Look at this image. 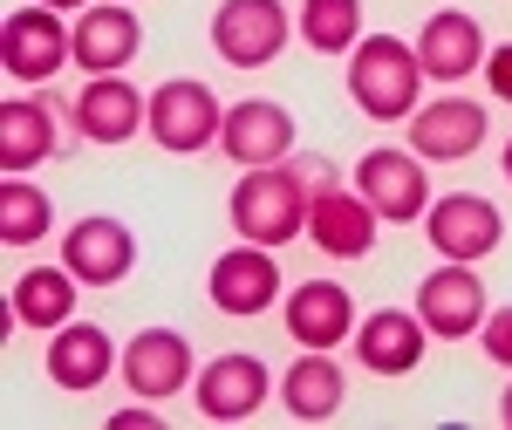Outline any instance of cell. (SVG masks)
Here are the masks:
<instances>
[{
	"mask_svg": "<svg viewBox=\"0 0 512 430\" xmlns=\"http://www.w3.org/2000/svg\"><path fill=\"white\" fill-rule=\"evenodd\" d=\"M417 82H424V62H417V48H403L396 35L355 41V55H349V96L362 103V117L403 123L410 110H417Z\"/></svg>",
	"mask_w": 512,
	"mask_h": 430,
	"instance_id": "6da1fadb",
	"label": "cell"
},
{
	"mask_svg": "<svg viewBox=\"0 0 512 430\" xmlns=\"http://www.w3.org/2000/svg\"><path fill=\"white\" fill-rule=\"evenodd\" d=\"M308 205H315V198L301 192V178H294L287 157H280V164H260V171L239 178L233 226H239V239H253V246H287L294 233H308Z\"/></svg>",
	"mask_w": 512,
	"mask_h": 430,
	"instance_id": "7a4b0ae2",
	"label": "cell"
},
{
	"mask_svg": "<svg viewBox=\"0 0 512 430\" xmlns=\"http://www.w3.org/2000/svg\"><path fill=\"white\" fill-rule=\"evenodd\" d=\"M151 137H158L164 151H205V144H219V130H226V110H219V96L205 89V82H158L151 89V123H144Z\"/></svg>",
	"mask_w": 512,
	"mask_h": 430,
	"instance_id": "3957f363",
	"label": "cell"
},
{
	"mask_svg": "<svg viewBox=\"0 0 512 430\" xmlns=\"http://www.w3.org/2000/svg\"><path fill=\"white\" fill-rule=\"evenodd\" d=\"M212 48L233 69H267L287 48V7L280 0H219L212 14Z\"/></svg>",
	"mask_w": 512,
	"mask_h": 430,
	"instance_id": "277c9868",
	"label": "cell"
},
{
	"mask_svg": "<svg viewBox=\"0 0 512 430\" xmlns=\"http://www.w3.org/2000/svg\"><path fill=\"white\" fill-rule=\"evenodd\" d=\"M69 28L55 7H14L7 28H0V69L14 82H48L62 62H69Z\"/></svg>",
	"mask_w": 512,
	"mask_h": 430,
	"instance_id": "5b68a950",
	"label": "cell"
},
{
	"mask_svg": "<svg viewBox=\"0 0 512 430\" xmlns=\"http://www.w3.org/2000/svg\"><path fill=\"white\" fill-rule=\"evenodd\" d=\"M417 321L444 335V342H458V335H478V321H485V280L472 274V260H444L424 287H417Z\"/></svg>",
	"mask_w": 512,
	"mask_h": 430,
	"instance_id": "8992f818",
	"label": "cell"
},
{
	"mask_svg": "<svg viewBox=\"0 0 512 430\" xmlns=\"http://www.w3.org/2000/svg\"><path fill=\"white\" fill-rule=\"evenodd\" d=\"M355 192L376 205V219H424L431 212V171L403 151H369L355 164Z\"/></svg>",
	"mask_w": 512,
	"mask_h": 430,
	"instance_id": "52a82bcc",
	"label": "cell"
},
{
	"mask_svg": "<svg viewBox=\"0 0 512 430\" xmlns=\"http://www.w3.org/2000/svg\"><path fill=\"white\" fill-rule=\"evenodd\" d=\"M144 123H151V96H137L117 76H96L76 96V110H69V130L89 137V144H130Z\"/></svg>",
	"mask_w": 512,
	"mask_h": 430,
	"instance_id": "ba28073f",
	"label": "cell"
},
{
	"mask_svg": "<svg viewBox=\"0 0 512 430\" xmlns=\"http://www.w3.org/2000/svg\"><path fill=\"white\" fill-rule=\"evenodd\" d=\"M62 267L82 280V287H117L130 267H137V239L117 219H82L62 239Z\"/></svg>",
	"mask_w": 512,
	"mask_h": 430,
	"instance_id": "9c48e42d",
	"label": "cell"
},
{
	"mask_svg": "<svg viewBox=\"0 0 512 430\" xmlns=\"http://www.w3.org/2000/svg\"><path fill=\"white\" fill-rule=\"evenodd\" d=\"M76 110V103H69ZM62 103H48V96H14V103H0V171L7 178H21V171H35L41 157L55 151V123H69Z\"/></svg>",
	"mask_w": 512,
	"mask_h": 430,
	"instance_id": "30bf717a",
	"label": "cell"
},
{
	"mask_svg": "<svg viewBox=\"0 0 512 430\" xmlns=\"http://www.w3.org/2000/svg\"><path fill=\"white\" fill-rule=\"evenodd\" d=\"M185 376H192V342L178 335V328H144V335H130V349H123V383L137 396H164L185 390Z\"/></svg>",
	"mask_w": 512,
	"mask_h": 430,
	"instance_id": "8fae6325",
	"label": "cell"
},
{
	"mask_svg": "<svg viewBox=\"0 0 512 430\" xmlns=\"http://www.w3.org/2000/svg\"><path fill=\"white\" fill-rule=\"evenodd\" d=\"M424 219H431V246L444 253V260H485V253L499 246V205L478 198V192L437 198Z\"/></svg>",
	"mask_w": 512,
	"mask_h": 430,
	"instance_id": "7c38bea8",
	"label": "cell"
},
{
	"mask_svg": "<svg viewBox=\"0 0 512 430\" xmlns=\"http://www.w3.org/2000/svg\"><path fill=\"white\" fill-rule=\"evenodd\" d=\"M308 239L328 260H362L376 246V205L362 192H349V185H335V192H321L308 205Z\"/></svg>",
	"mask_w": 512,
	"mask_h": 430,
	"instance_id": "4fadbf2b",
	"label": "cell"
},
{
	"mask_svg": "<svg viewBox=\"0 0 512 430\" xmlns=\"http://www.w3.org/2000/svg\"><path fill=\"white\" fill-rule=\"evenodd\" d=\"M219 144H226V157H233V164H246V171H260V164H280V157L294 151V117H287L280 103H267V96H253V103L226 110V130H219Z\"/></svg>",
	"mask_w": 512,
	"mask_h": 430,
	"instance_id": "5bb4252c",
	"label": "cell"
},
{
	"mask_svg": "<svg viewBox=\"0 0 512 430\" xmlns=\"http://www.w3.org/2000/svg\"><path fill=\"white\" fill-rule=\"evenodd\" d=\"M260 396H267V362H260V355H219V362L198 369V410H205L212 424L253 417Z\"/></svg>",
	"mask_w": 512,
	"mask_h": 430,
	"instance_id": "9a60e30c",
	"label": "cell"
},
{
	"mask_svg": "<svg viewBox=\"0 0 512 430\" xmlns=\"http://www.w3.org/2000/svg\"><path fill=\"white\" fill-rule=\"evenodd\" d=\"M212 301L226 314H267L280 301V267L267 246H233L212 267Z\"/></svg>",
	"mask_w": 512,
	"mask_h": 430,
	"instance_id": "2e32d148",
	"label": "cell"
},
{
	"mask_svg": "<svg viewBox=\"0 0 512 430\" xmlns=\"http://www.w3.org/2000/svg\"><path fill=\"white\" fill-rule=\"evenodd\" d=\"M424 342H431V328H424L417 314L376 308L362 321V335H355V362L376 369V376H410V369L424 362Z\"/></svg>",
	"mask_w": 512,
	"mask_h": 430,
	"instance_id": "e0dca14e",
	"label": "cell"
},
{
	"mask_svg": "<svg viewBox=\"0 0 512 430\" xmlns=\"http://www.w3.org/2000/svg\"><path fill=\"white\" fill-rule=\"evenodd\" d=\"M410 144H417V157H431V164H458V157H472L485 144V110L465 103V96H444V103L410 117Z\"/></svg>",
	"mask_w": 512,
	"mask_h": 430,
	"instance_id": "ac0fdd59",
	"label": "cell"
},
{
	"mask_svg": "<svg viewBox=\"0 0 512 430\" xmlns=\"http://www.w3.org/2000/svg\"><path fill=\"white\" fill-rule=\"evenodd\" d=\"M349 328H355L349 287H335V280H301V287H294V301H287V335H294L301 349H335V342H349Z\"/></svg>",
	"mask_w": 512,
	"mask_h": 430,
	"instance_id": "d6986e66",
	"label": "cell"
},
{
	"mask_svg": "<svg viewBox=\"0 0 512 430\" xmlns=\"http://www.w3.org/2000/svg\"><path fill=\"white\" fill-rule=\"evenodd\" d=\"M117 369V349L96 321H62V335L48 342V376L55 390H96L103 376Z\"/></svg>",
	"mask_w": 512,
	"mask_h": 430,
	"instance_id": "ffe728a7",
	"label": "cell"
},
{
	"mask_svg": "<svg viewBox=\"0 0 512 430\" xmlns=\"http://www.w3.org/2000/svg\"><path fill=\"white\" fill-rule=\"evenodd\" d=\"M417 62H424V76L437 82H458L485 69V35H478L472 14H431L424 21V35H417Z\"/></svg>",
	"mask_w": 512,
	"mask_h": 430,
	"instance_id": "44dd1931",
	"label": "cell"
},
{
	"mask_svg": "<svg viewBox=\"0 0 512 430\" xmlns=\"http://www.w3.org/2000/svg\"><path fill=\"white\" fill-rule=\"evenodd\" d=\"M137 48H144V28H137L130 7H89L76 21V62L89 76H117Z\"/></svg>",
	"mask_w": 512,
	"mask_h": 430,
	"instance_id": "7402d4cb",
	"label": "cell"
},
{
	"mask_svg": "<svg viewBox=\"0 0 512 430\" xmlns=\"http://www.w3.org/2000/svg\"><path fill=\"white\" fill-rule=\"evenodd\" d=\"M342 396H349V383H342V369L328 362V349H308L280 376V403H287V417H301V424H328V417L342 410Z\"/></svg>",
	"mask_w": 512,
	"mask_h": 430,
	"instance_id": "603a6c76",
	"label": "cell"
},
{
	"mask_svg": "<svg viewBox=\"0 0 512 430\" xmlns=\"http://www.w3.org/2000/svg\"><path fill=\"white\" fill-rule=\"evenodd\" d=\"M76 287L82 280L69 267H28V274L14 280V321H28V328H62L69 314H76Z\"/></svg>",
	"mask_w": 512,
	"mask_h": 430,
	"instance_id": "cb8c5ba5",
	"label": "cell"
},
{
	"mask_svg": "<svg viewBox=\"0 0 512 430\" xmlns=\"http://www.w3.org/2000/svg\"><path fill=\"white\" fill-rule=\"evenodd\" d=\"M362 35V0H308L301 7V41L321 55H349Z\"/></svg>",
	"mask_w": 512,
	"mask_h": 430,
	"instance_id": "d4e9b609",
	"label": "cell"
},
{
	"mask_svg": "<svg viewBox=\"0 0 512 430\" xmlns=\"http://www.w3.org/2000/svg\"><path fill=\"white\" fill-rule=\"evenodd\" d=\"M41 233H48V192L7 178V185H0V239H7V246H28V239H41Z\"/></svg>",
	"mask_w": 512,
	"mask_h": 430,
	"instance_id": "484cf974",
	"label": "cell"
},
{
	"mask_svg": "<svg viewBox=\"0 0 512 430\" xmlns=\"http://www.w3.org/2000/svg\"><path fill=\"white\" fill-rule=\"evenodd\" d=\"M287 171L301 178V192H308V198H321V192H335V185H342V178H335V164H328V157H315V151L287 157Z\"/></svg>",
	"mask_w": 512,
	"mask_h": 430,
	"instance_id": "4316f807",
	"label": "cell"
},
{
	"mask_svg": "<svg viewBox=\"0 0 512 430\" xmlns=\"http://www.w3.org/2000/svg\"><path fill=\"white\" fill-rule=\"evenodd\" d=\"M478 335H485V355H492V362H506V369H512V308L485 314V321H478Z\"/></svg>",
	"mask_w": 512,
	"mask_h": 430,
	"instance_id": "83f0119b",
	"label": "cell"
},
{
	"mask_svg": "<svg viewBox=\"0 0 512 430\" xmlns=\"http://www.w3.org/2000/svg\"><path fill=\"white\" fill-rule=\"evenodd\" d=\"M485 82H492V96H506V103H512V41L485 55Z\"/></svg>",
	"mask_w": 512,
	"mask_h": 430,
	"instance_id": "f1b7e54d",
	"label": "cell"
},
{
	"mask_svg": "<svg viewBox=\"0 0 512 430\" xmlns=\"http://www.w3.org/2000/svg\"><path fill=\"white\" fill-rule=\"evenodd\" d=\"M151 424H158V410H151V396H144L137 410H117V417H110V430H151Z\"/></svg>",
	"mask_w": 512,
	"mask_h": 430,
	"instance_id": "f546056e",
	"label": "cell"
},
{
	"mask_svg": "<svg viewBox=\"0 0 512 430\" xmlns=\"http://www.w3.org/2000/svg\"><path fill=\"white\" fill-rule=\"evenodd\" d=\"M499 417H506V430H512V390H506V403H499Z\"/></svg>",
	"mask_w": 512,
	"mask_h": 430,
	"instance_id": "4dcf8cb0",
	"label": "cell"
},
{
	"mask_svg": "<svg viewBox=\"0 0 512 430\" xmlns=\"http://www.w3.org/2000/svg\"><path fill=\"white\" fill-rule=\"evenodd\" d=\"M41 7H89V0H41Z\"/></svg>",
	"mask_w": 512,
	"mask_h": 430,
	"instance_id": "1f68e13d",
	"label": "cell"
},
{
	"mask_svg": "<svg viewBox=\"0 0 512 430\" xmlns=\"http://www.w3.org/2000/svg\"><path fill=\"white\" fill-rule=\"evenodd\" d=\"M506 178H512V144H506Z\"/></svg>",
	"mask_w": 512,
	"mask_h": 430,
	"instance_id": "d6a6232c",
	"label": "cell"
}]
</instances>
